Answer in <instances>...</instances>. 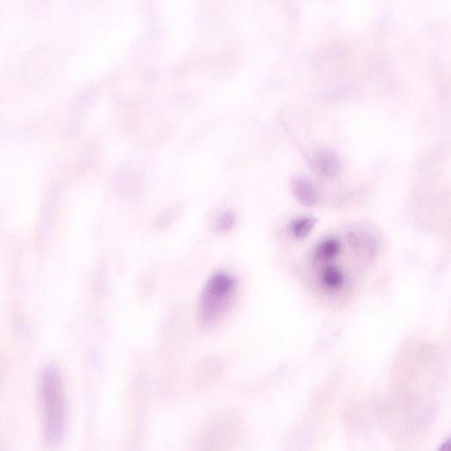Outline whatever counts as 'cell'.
I'll use <instances>...</instances> for the list:
<instances>
[{
	"label": "cell",
	"instance_id": "obj_1",
	"mask_svg": "<svg viewBox=\"0 0 451 451\" xmlns=\"http://www.w3.org/2000/svg\"><path fill=\"white\" fill-rule=\"evenodd\" d=\"M41 397L44 408L45 436L49 445L61 442L65 429V399L61 372L54 366L42 374Z\"/></svg>",
	"mask_w": 451,
	"mask_h": 451
},
{
	"label": "cell",
	"instance_id": "obj_2",
	"mask_svg": "<svg viewBox=\"0 0 451 451\" xmlns=\"http://www.w3.org/2000/svg\"><path fill=\"white\" fill-rule=\"evenodd\" d=\"M237 282L225 273L214 274L205 284L198 303V317L202 326H214L227 312L233 300Z\"/></svg>",
	"mask_w": 451,
	"mask_h": 451
},
{
	"label": "cell",
	"instance_id": "obj_3",
	"mask_svg": "<svg viewBox=\"0 0 451 451\" xmlns=\"http://www.w3.org/2000/svg\"><path fill=\"white\" fill-rule=\"evenodd\" d=\"M292 192L300 204L305 207H313L318 201V192L310 181L298 178L292 184Z\"/></svg>",
	"mask_w": 451,
	"mask_h": 451
},
{
	"label": "cell",
	"instance_id": "obj_4",
	"mask_svg": "<svg viewBox=\"0 0 451 451\" xmlns=\"http://www.w3.org/2000/svg\"><path fill=\"white\" fill-rule=\"evenodd\" d=\"M314 168L324 177H333L340 169L338 158L330 152H320L314 158Z\"/></svg>",
	"mask_w": 451,
	"mask_h": 451
},
{
	"label": "cell",
	"instance_id": "obj_5",
	"mask_svg": "<svg viewBox=\"0 0 451 451\" xmlns=\"http://www.w3.org/2000/svg\"><path fill=\"white\" fill-rule=\"evenodd\" d=\"M322 282L331 290H340L344 283L342 271L337 267H326L322 274Z\"/></svg>",
	"mask_w": 451,
	"mask_h": 451
},
{
	"label": "cell",
	"instance_id": "obj_6",
	"mask_svg": "<svg viewBox=\"0 0 451 451\" xmlns=\"http://www.w3.org/2000/svg\"><path fill=\"white\" fill-rule=\"evenodd\" d=\"M341 244L336 239H327L317 248L316 256L322 260L336 258L340 252Z\"/></svg>",
	"mask_w": 451,
	"mask_h": 451
},
{
	"label": "cell",
	"instance_id": "obj_7",
	"mask_svg": "<svg viewBox=\"0 0 451 451\" xmlns=\"http://www.w3.org/2000/svg\"><path fill=\"white\" fill-rule=\"evenodd\" d=\"M316 221L311 217H303L294 221L291 225L292 234L297 239H304L313 230Z\"/></svg>",
	"mask_w": 451,
	"mask_h": 451
},
{
	"label": "cell",
	"instance_id": "obj_8",
	"mask_svg": "<svg viewBox=\"0 0 451 451\" xmlns=\"http://www.w3.org/2000/svg\"><path fill=\"white\" fill-rule=\"evenodd\" d=\"M235 223V216L231 212H226L221 216L218 219L215 228L219 232H226L230 230Z\"/></svg>",
	"mask_w": 451,
	"mask_h": 451
},
{
	"label": "cell",
	"instance_id": "obj_9",
	"mask_svg": "<svg viewBox=\"0 0 451 451\" xmlns=\"http://www.w3.org/2000/svg\"><path fill=\"white\" fill-rule=\"evenodd\" d=\"M439 451H451V437L441 446Z\"/></svg>",
	"mask_w": 451,
	"mask_h": 451
}]
</instances>
